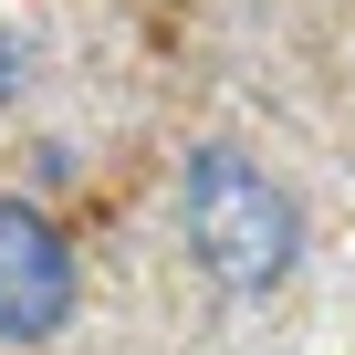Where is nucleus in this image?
Returning <instances> with one entry per match:
<instances>
[{
	"mask_svg": "<svg viewBox=\"0 0 355 355\" xmlns=\"http://www.w3.org/2000/svg\"><path fill=\"white\" fill-rule=\"evenodd\" d=\"M178 230H189V261L220 293H241V303L282 293L293 261H303L293 189L261 157H241V146H189V167H178Z\"/></svg>",
	"mask_w": 355,
	"mask_h": 355,
	"instance_id": "f257e3e1",
	"label": "nucleus"
},
{
	"mask_svg": "<svg viewBox=\"0 0 355 355\" xmlns=\"http://www.w3.org/2000/svg\"><path fill=\"white\" fill-rule=\"evenodd\" d=\"M0 94H21V42H0Z\"/></svg>",
	"mask_w": 355,
	"mask_h": 355,
	"instance_id": "7ed1b4c3",
	"label": "nucleus"
},
{
	"mask_svg": "<svg viewBox=\"0 0 355 355\" xmlns=\"http://www.w3.org/2000/svg\"><path fill=\"white\" fill-rule=\"evenodd\" d=\"M73 324V251L32 199H0V345H53Z\"/></svg>",
	"mask_w": 355,
	"mask_h": 355,
	"instance_id": "f03ea898",
	"label": "nucleus"
}]
</instances>
